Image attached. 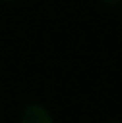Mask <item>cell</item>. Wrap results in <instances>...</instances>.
Listing matches in <instances>:
<instances>
[{"instance_id":"cell-3","label":"cell","mask_w":122,"mask_h":123,"mask_svg":"<svg viewBox=\"0 0 122 123\" xmlns=\"http://www.w3.org/2000/svg\"><path fill=\"white\" fill-rule=\"evenodd\" d=\"M2 2H14V0H2Z\"/></svg>"},{"instance_id":"cell-2","label":"cell","mask_w":122,"mask_h":123,"mask_svg":"<svg viewBox=\"0 0 122 123\" xmlns=\"http://www.w3.org/2000/svg\"><path fill=\"white\" fill-rule=\"evenodd\" d=\"M100 2H102V4H106V6H110V7H113V6H119L122 0H100Z\"/></svg>"},{"instance_id":"cell-4","label":"cell","mask_w":122,"mask_h":123,"mask_svg":"<svg viewBox=\"0 0 122 123\" xmlns=\"http://www.w3.org/2000/svg\"><path fill=\"white\" fill-rule=\"evenodd\" d=\"M120 6H122V2H120Z\"/></svg>"},{"instance_id":"cell-1","label":"cell","mask_w":122,"mask_h":123,"mask_svg":"<svg viewBox=\"0 0 122 123\" xmlns=\"http://www.w3.org/2000/svg\"><path fill=\"white\" fill-rule=\"evenodd\" d=\"M20 123H54V120L47 107L40 104H31L23 109Z\"/></svg>"}]
</instances>
